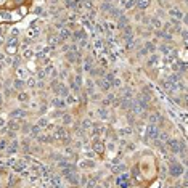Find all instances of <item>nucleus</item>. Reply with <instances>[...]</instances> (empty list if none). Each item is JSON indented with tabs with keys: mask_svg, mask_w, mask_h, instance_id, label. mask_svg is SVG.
<instances>
[{
	"mask_svg": "<svg viewBox=\"0 0 188 188\" xmlns=\"http://www.w3.org/2000/svg\"><path fill=\"white\" fill-rule=\"evenodd\" d=\"M182 172H183V169H182L180 164H174L171 167V174L174 175V177H179V175H182Z\"/></svg>",
	"mask_w": 188,
	"mask_h": 188,
	"instance_id": "nucleus-1",
	"label": "nucleus"
},
{
	"mask_svg": "<svg viewBox=\"0 0 188 188\" xmlns=\"http://www.w3.org/2000/svg\"><path fill=\"white\" fill-rule=\"evenodd\" d=\"M119 186H121V188H129L130 186V182L129 180H124V177H122V179H119Z\"/></svg>",
	"mask_w": 188,
	"mask_h": 188,
	"instance_id": "nucleus-2",
	"label": "nucleus"
}]
</instances>
